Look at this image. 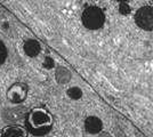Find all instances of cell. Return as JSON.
Instances as JSON below:
<instances>
[{
  "label": "cell",
  "instance_id": "1",
  "mask_svg": "<svg viewBox=\"0 0 153 137\" xmlns=\"http://www.w3.org/2000/svg\"><path fill=\"white\" fill-rule=\"evenodd\" d=\"M26 130L33 136H45L51 130L54 119L51 112L42 107H36L27 112L24 119Z\"/></svg>",
  "mask_w": 153,
  "mask_h": 137
},
{
  "label": "cell",
  "instance_id": "2",
  "mask_svg": "<svg viewBox=\"0 0 153 137\" xmlns=\"http://www.w3.org/2000/svg\"><path fill=\"white\" fill-rule=\"evenodd\" d=\"M81 22L83 26L88 30H98L105 23V15L98 7H87L81 15Z\"/></svg>",
  "mask_w": 153,
  "mask_h": 137
},
{
  "label": "cell",
  "instance_id": "3",
  "mask_svg": "<svg viewBox=\"0 0 153 137\" xmlns=\"http://www.w3.org/2000/svg\"><path fill=\"white\" fill-rule=\"evenodd\" d=\"M135 23L145 31H153V6L140 7L135 14Z\"/></svg>",
  "mask_w": 153,
  "mask_h": 137
},
{
  "label": "cell",
  "instance_id": "4",
  "mask_svg": "<svg viewBox=\"0 0 153 137\" xmlns=\"http://www.w3.org/2000/svg\"><path fill=\"white\" fill-rule=\"evenodd\" d=\"M29 87L24 82H15L7 90V99L13 104H21L27 97Z\"/></svg>",
  "mask_w": 153,
  "mask_h": 137
},
{
  "label": "cell",
  "instance_id": "5",
  "mask_svg": "<svg viewBox=\"0 0 153 137\" xmlns=\"http://www.w3.org/2000/svg\"><path fill=\"white\" fill-rule=\"evenodd\" d=\"M26 114H27V109L26 107H24V106H16V107L6 109L2 113V117L6 121L16 122V121L25 119Z\"/></svg>",
  "mask_w": 153,
  "mask_h": 137
},
{
  "label": "cell",
  "instance_id": "6",
  "mask_svg": "<svg viewBox=\"0 0 153 137\" xmlns=\"http://www.w3.org/2000/svg\"><path fill=\"white\" fill-rule=\"evenodd\" d=\"M25 127L19 124H8L0 130V137H27Z\"/></svg>",
  "mask_w": 153,
  "mask_h": 137
},
{
  "label": "cell",
  "instance_id": "7",
  "mask_svg": "<svg viewBox=\"0 0 153 137\" xmlns=\"http://www.w3.org/2000/svg\"><path fill=\"white\" fill-rule=\"evenodd\" d=\"M103 129V122L101 119L95 116H90V117L86 118L85 120V130L88 134L95 135V134H100Z\"/></svg>",
  "mask_w": 153,
  "mask_h": 137
},
{
  "label": "cell",
  "instance_id": "8",
  "mask_svg": "<svg viewBox=\"0 0 153 137\" xmlns=\"http://www.w3.org/2000/svg\"><path fill=\"white\" fill-rule=\"evenodd\" d=\"M23 50L29 57H36L41 52V45L40 42L34 39L26 40L23 45Z\"/></svg>",
  "mask_w": 153,
  "mask_h": 137
},
{
  "label": "cell",
  "instance_id": "9",
  "mask_svg": "<svg viewBox=\"0 0 153 137\" xmlns=\"http://www.w3.org/2000/svg\"><path fill=\"white\" fill-rule=\"evenodd\" d=\"M68 96L71 98V99H80L82 97V91L79 87H71L68 89Z\"/></svg>",
  "mask_w": 153,
  "mask_h": 137
},
{
  "label": "cell",
  "instance_id": "10",
  "mask_svg": "<svg viewBox=\"0 0 153 137\" xmlns=\"http://www.w3.org/2000/svg\"><path fill=\"white\" fill-rule=\"evenodd\" d=\"M7 59V48L5 44L0 40V65H2L5 63Z\"/></svg>",
  "mask_w": 153,
  "mask_h": 137
},
{
  "label": "cell",
  "instance_id": "11",
  "mask_svg": "<svg viewBox=\"0 0 153 137\" xmlns=\"http://www.w3.org/2000/svg\"><path fill=\"white\" fill-rule=\"evenodd\" d=\"M119 12L123 15H126V14H129L130 12V8L128 6L126 2H121V5H120V8H119Z\"/></svg>",
  "mask_w": 153,
  "mask_h": 137
},
{
  "label": "cell",
  "instance_id": "12",
  "mask_svg": "<svg viewBox=\"0 0 153 137\" xmlns=\"http://www.w3.org/2000/svg\"><path fill=\"white\" fill-rule=\"evenodd\" d=\"M117 1H118V2H120V4H121V2H127V1H129V0H117Z\"/></svg>",
  "mask_w": 153,
  "mask_h": 137
},
{
  "label": "cell",
  "instance_id": "13",
  "mask_svg": "<svg viewBox=\"0 0 153 137\" xmlns=\"http://www.w3.org/2000/svg\"><path fill=\"white\" fill-rule=\"evenodd\" d=\"M100 137H106V134H102ZM110 137H111V136H110Z\"/></svg>",
  "mask_w": 153,
  "mask_h": 137
}]
</instances>
